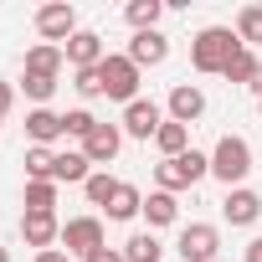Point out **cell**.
Here are the masks:
<instances>
[{"label":"cell","instance_id":"cell-32","mask_svg":"<svg viewBox=\"0 0 262 262\" xmlns=\"http://www.w3.org/2000/svg\"><path fill=\"white\" fill-rule=\"evenodd\" d=\"M11 103H16V88H11V82H0V118L11 113Z\"/></svg>","mask_w":262,"mask_h":262},{"label":"cell","instance_id":"cell-11","mask_svg":"<svg viewBox=\"0 0 262 262\" xmlns=\"http://www.w3.org/2000/svg\"><path fill=\"white\" fill-rule=\"evenodd\" d=\"M221 216H226L231 226H257V221H262V195H257V190H247V185H236V190H226Z\"/></svg>","mask_w":262,"mask_h":262},{"label":"cell","instance_id":"cell-35","mask_svg":"<svg viewBox=\"0 0 262 262\" xmlns=\"http://www.w3.org/2000/svg\"><path fill=\"white\" fill-rule=\"evenodd\" d=\"M252 93H257V98H262V67H257V82H252Z\"/></svg>","mask_w":262,"mask_h":262},{"label":"cell","instance_id":"cell-10","mask_svg":"<svg viewBox=\"0 0 262 262\" xmlns=\"http://www.w3.org/2000/svg\"><path fill=\"white\" fill-rule=\"evenodd\" d=\"M165 113H170L175 123H185V128H190V123L206 113V93H201L195 82H175V88H170V103H165Z\"/></svg>","mask_w":262,"mask_h":262},{"label":"cell","instance_id":"cell-37","mask_svg":"<svg viewBox=\"0 0 262 262\" xmlns=\"http://www.w3.org/2000/svg\"><path fill=\"white\" fill-rule=\"evenodd\" d=\"M257 113H262V98H257Z\"/></svg>","mask_w":262,"mask_h":262},{"label":"cell","instance_id":"cell-29","mask_svg":"<svg viewBox=\"0 0 262 262\" xmlns=\"http://www.w3.org/2000/svg\"><path fill=\"white\" fill-rule=\"evenodd\" d=\"M72 88H77V98H103V72L98 67H77L72 72Z\"/></svg>","mask_w":262,"mask_h":262},{"label":"cell","instance_id":"cell-15","mask_svg":"<svg viewBox=\"0 0 262 262\" xmlns=\"http://www.w3.org/2000/svg\"><path fill=\"white\" fill-rule=\"evenodd\" d=\"M165 57H170V41L160 31H134V41H128V62H134L139 72L144 67H160Z\"/></svg>","mask_w":262,"mask_h":262},{"label":"cell","instance_id":"cell-14","mask_svg":"<svg viewBox=\"0 0 262 262\" xmlns=\"http://www.w3.org/2000/svg\"><path fill=\"white\" fill-rule=\"evenodd\" d=\"M21 236H26V247L52 252V247L62 242V221H57V216H31V211H21Z\"/></svg>","mask_w":262,"mask_h":262},{"label":"cell","instance_id":"cell-13","mask_svg":"<svg viewBox=\"0 0 262 262\" xmlns=\"http://www.w3.org/2000/svg\"><path fill=\"white\" fill-rule=\"evenodd\" d=\"M62 57H67V62H72V72H77V67H98V62L108 57V47H103V36H98V31H88V26H82V31L62 47Z\"/></svg>","mask_w":262,"mask_h":262},{"label":"cell","instance_id":"cell-28","mask_svg":"<svg viewBox=\"0 0 262 262\" xmlns=\"http://www.w3.org/2000/svg\"><path fill=\"white\" fill-rule=\"evenodd\" d=\"M21 93H26L36 108H47L52 93H57V77H31V72H21Z\"/></svg>","mask_w":262,"mask_h":262},{"label":"cell","instance_id":"cell-19","mask_svg":"<svg viewBox=\"0 0 262 262\" xmlns=\"http://www.w3.org/2000/svg\"><path fill=\"white\" fill-rule=\"evenodd\" d=\"M88 175H93V165H88L82 149H62L57 155V185H88Z\"/></svg>","mask_w":262,"mask_h":262},{"label":"cell","instance_id":"cell-1","mask_svg":"<svg viewBox=\"0 0 262 262\" xmlns=\"http://www.w3.org/2000/svg\"><path fill=\"white\" fill-rule=\"evenodd\" d=\"M242 52V36L231 31V26H206V31H195V41H190V67L195 72H226V62Z\"/></svg>","mask_w":262,"mask_h":262},{"label":"cell","instance_id":"cell-36","mask_svg":"<svg viewBox=\"0 0 262 262\" xmlns=\"http://www.w3.org/2000/svg\"><path fill=\"white\" fill-rule=\"evenodd\" d=\"M0 262H11V252H6V247H0Z\"/></svg>","mask_w":262,"mask_h":262},{"label":"cell","instance_id":"cell-18","mask_svg":"<svg viewBox=\"0 0 262 262\" xmlns=\"http://www.w3.org/2000/svg\"><path fill=\"white\" fill-rule=\"evenodd\" d=\"M139 211H144V195H139V185L118 180V190H113V201H108V221H134Z\"/></svg>","mask_w":262,"mask_h":262},{"label":"cell","instance_id":"cell-5","mask_svg":"<svg viewBox=\"0 0 262 262\" xmlns=\"http://www.w3.org/2000/svg\"><path fill=\"white\" fill-rule=\"evenodd\" d=\"M77 31H82V26H77V11L67 6V0H52V6H41V11H36V36H41V41L67 47Z\"/></svg>","mask_w":262,"mask_h":262},{"label":"cell","instance_id":"cell-33","mask_svg":"<svg viewBox=\"0 0 262 262\" xmlns=\"http://www.w3.org/2000/svg\"><path fill=\"white\" fill-rule=\"evenodd\" d=\"M31 262H72V257H67V252H62V247H52V252H36V257H31Z\"/></svg>","mask_w":262,"mask_h":262},{"label":"cell","instance_id":"cell-25","mask_svg":"<svg viewBox=\"0 0 262 262\" xmlns=\"http://www.w3.org/2000/svg\"><path fill=\"white\" fill-rule=\"evenodd\" d=\"M26 180H57V149L31 144L26 149Z\"/></svg>","mask_w":262,"mask_h":262},{"label":"cell","instance_id":"cell-2","mask_svg":"<svg viewBox=\"0 0 262 262\" xmlns=\"http://www.w3.org/2000/svg\"><path fill=\"white\" fill-rule=\"evenodd\" d=\"M211 175H216L226 190H236V185L252 175V144H247L242 134H221L216 149H211Z\"/></svg>","mask_w":262,"mask_h":262},{"label":"cell","instance_id":"cell-20","mask_svg":"<svg viewBox=\"0 0 262 262\" xmlns=\"http://www.w3.org/2000/svg\"><path fill=\"white\" fill-rule=\"evenodd\" d=\"M155 149H160L165 160L185 155V149H190V128H185V123H175V118H165V123H160V134H155Z\"/></svg>","mask_w":262,"mask_h":262},{"label":"cell","instance_id":"cell-30","mask_svg":"<svg viewBox=\"0 0 262 262\" xmlns=\"http://www.w3.org/2000/svg\"><path fill=\"white\" fill-rule=\"evenodd\" d=\"M62 123H67V134H72V139H88L93 128H98V118H93L88 108H72V113H62Z\"/></svg>","mask_w":262,"mask_h":262},{"label":"cell","instance_id":"cell-22","mask_svg":"<svg viewBox=\"0 0 262 262\" xmlns=\"http://www.w3.org/2000/svg\"><path fill=\"white\" fill-rule=\"evenodd\" d=\"M26 211L31 216H57V180H26Z\"/></svg>","mask_w":262,"mask_h":262},{"label":"cell","instance_id":"cell-23","mask_svg":"<svg viewBox=\"0 0 262 262\" xmlns=\"http://www.w3.org/2000/svg\"><path fill=\"white\" fill-rule=\"evenodd\" d=\"M257 67H262V62H257V52H252V47H242V52L226 62V72H221V77H226V82H236V88H252V82H257Z\"/></svg>","mask_w":262,"mask_h":262},{"label":"cell","instance_id":"cell-12","mask_svg":"<svg viewBox=\"0 0 262 262\" xmlns=\"http://www.w3.org/2000/svg\"><path fill=\"white\" fill-rule=\"evenodd\" d=\"M26 139H31V144H41V149H52L57 139H67L62 113H52V108H31V113H26Z\"/></svg>","mask_w":262,"mask_h":262},{"label":"cell","instance_id":"cell-16","mask_svg":"<svg viewBox=\"0 0 262 262\" xmlns=\"http://www.w3.org/2000/svg\"><path fill=\"white\" fill-rule=\"evenodd\" d=\"M62 67H67L62 47H52V41H36V47L26 52V67H21V72H31V77H62Z\"/></svg>","mask_w":262,"mask_h":262},{"label":"cell","instance_id":"cell-21","mask_svg":"<svg viewBox=\"0 0 262 262\" xmlns=\"http://www.w3.org/2000/svg\"><path fill=\"white\" fill-rule=\"evenodd\" d=\"M160 16H165V0H128L123 21L134 31H160Z\"/></svg>","mask_w":262,"mask_h":262},{"label":"cell","instance_id":"cell-3","mask_svg":"<svg viewBox=\"0 0 262 262\" xmlns=\"http://www.w3.org/2000/svg\"><path fill=\"white\" fill-rule=\"evenodd\" d=\"M211 175V155H201V149H185V155H175V160H160L155 165V190H190L195 180H206Z\"/></svg>","mask_w":262,"mask_h":262},{"label":"cell","instance_id":"cell-34","mask_svg":"<svg viewBox=\"0 0 262 262\" xmlns=\"http://www.w3.org/2000/svg\"><path fill=\"white\" fill-rule=\"evenodd\" d=\"M242 257H247V262H262V236H252V242L242 247Z\"/></svg>","mask_w":262,"mask_h":262},{"label":"cell","instance_id":"cell-27","mask_svg":"<svg viewBox=\"0 0 262 262\" xmlns=\"http://www.w3.org/2000/svg\"><path fill=\"white\" fill-rule=\"evenodd\" d=\"M236 36H242V47L262 41V6H242L236 11Z\"/></svg>","mask_w":262,"mask_h":262},{"label":"cell","instance_id":"cell-8","mask_svg":"<svg viewBox=\"0 0 262 262\" xmlns=\"http://www.w3.org/2000/svg\"><path fill=\"white\" fill-rule=\"evenodd\" d=\"M160 123H165V108H160L155 98H134V103L123 108V123H118V128H123L128 139H144V144H149V139L160 134Z\"/></svg>","mask_w":262,"mask_h":262},{"label":"cell","instance_id":"cell-38","mask_svg":"<svg viewBox=\"0 0 262 262\" xmlns=\"http://www.w3.org/2000/svg\"><path fill=\"white\" fill-rule=\"evenodd\" d=\"M0 128H6V118H0Z\"/></svg>","mask_w":262,"mask_h":262},{"label":"cell","instance_id":"cell-9","mask_svg":"<svg viewBox=\"0 0 262 262\" xmlns=\"http://www.w3.org/2000/svg\"><path fill=\"white\" fill-rule=\"evenodd\" d=\"M118 149H123V128H118V123H98L93 134L82 139L88 165H113V160H118Z\"/></svg>","mask_w":262,"mask_h":262},{"label":"cell","instance_id":"cell-17","mask_svg":"<svg viewBox=\"0 0 262 262\" xmlns=\"http://www.w3.org/2000/svg\"><path fill=\"white\" fill-rule=\"evenodd\" d=\"M139 216L149 221V231H155V226H175V221H180V201H175L170 190H149Z\"/></svg>","mask_w":262,"mask_h":262},{"label":"cell","instance_id":"cell-26","mask_svg":"<svg viewBox=\"0 0 262 262\" xmlns=\"http://www.w3.org/2000/svg\"><path fill=\"white\" fill-rule=\"evenodd\" d=\"M113 190H118V180H113L108 170H93V175H88V185H82V195H88V206H98V211H108V201H113Z\"/></svg>","mask_w":262,"mask_h":262},{"label":"cell","instance_id":"cell-31","mask_svg":"<svg viewBox=\"0 0 262 262\" xmlns=\"http://www.w3.org/2000/svg\"><path fill=\"white\" fill-rule=\"evenodd\" d=\"M82 262H128V257H123V247H98V252L82 257Z\"/></svg>","mask_w":262,"mask_h":262},{"label":"cell","instance_id":"cell-6","mask_svg":"<svg viewBox=\"0 0 262 262\" xmlns=\"http://www.w3.org/2000/svg\"><path fill=\"white\" fill-rule=\"evenodd\" d=\"M175 252H180L185 262H216V252H221V231H216L211 221H190V226H180Z\"/></svg>","mask_w":262,"mask_h":262},{"label":"cell","instance_id":"cell-7","mask_svg":"<svg viewBox=\"0 0 262 262\" xmlns=\"http://www.w3.org/2000/svg\"><path fill=\"white\" fill-rule=\"evenodd\" d=\"M62 247H67V257H93L98 247H108V242H103V221H98V216H72V221H62Z\"/></svg>","mask_w":262,"mask_h":262},{"label":"cell","instance_id":"cell-24","mask_svg":"<svg viewBox=\"0 0 262 262\" xmlns=\"http://www.w3.org/2000/svg\"><path fill=\"white\" fill-rule=\"evenodd\" d=\"M123 257H128V262H160V257H165V247H160V236H155V231H134V236L123 242Z\"/></svg>","mask_w":262,"mask_h":262},{"label":"cell","instance_id":"cell-4","mask_svg":"<svg viewBox=\"0 0 262 262\" xmlns=\"http://www.w3.org/2000/svg\"><path fill=\"white\" fill-rule=\"evenodd\" d=\"M98 72H103V98H113V103H134L139 98V67L128 62V52H108L103 62H98Z\"/></svg>","mask_w":262,"mask_h":262}]
</instances>
